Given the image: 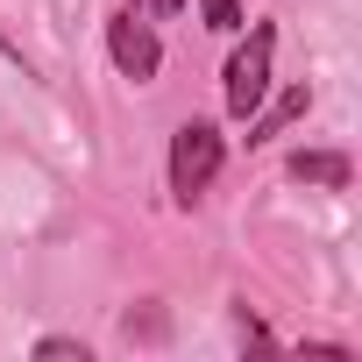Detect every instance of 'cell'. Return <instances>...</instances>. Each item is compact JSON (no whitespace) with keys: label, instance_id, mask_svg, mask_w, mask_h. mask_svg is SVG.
Segmentation results:
<instances>
[{"label":"cell","instance_id":"obj_4","mask_svg":"<svg viewBox=\"0 0 362 362\" xmlns=\"http://www.w3.org/2000/svg\"><path fill=\"white\" fill-rule=\"evenodd\" d=\"M291 177H298V185H348V156H334V149H298V156H291Z\"/></svg>","mask_w":362,"mask_h":362},{"label":"cell","instance_id":"obj_6","mask_svg":"<svg viewBox=\"0 0 362 362\" xmlns=\"http://www.w3.org/2000/svg\"><path fill=\"white\" fill-rule=\"evenodd\" d=\"M36 355H43V362H86V341H64V334H50V341H36Z\"/></svg>","mask_w":362,"mask_h":362},{"label":"cell","instance_id":"obj_2","mask_svg":"<svg viewBox=\"0 0 362 362\" xmlns=\"http://www.w3.org/2000/svg\"><path fill=\"white\" fill-rule=\"evenodd\" d=\"M214 170H221V128L185 121V128L170 135V192L177 199H199L214 185Z\"/></svg>","mask_w":362,"mask_h":362},{"label":"cell","instance_id":"obj_7","mask_svg":"<svg viewBox=\"0 0 362 362\" xmlns=\"http://www.w3.org/2000/svg\"><path fill=\"white\" fill-rule=\"evenodd\" d=\"M199 15H206V29H242V8H235V0H199Z\"/></svg>","mask_w":362,"mask_h":362},{"label":"cell","instance_id":"obj_3","mask_svg":"<svg viewBox=\"0 0 362 362\" xmlns=\"http://www.w3.org/2000/svg\"><path fill=\"white\" fill-rule=\"evenodd\" d=\"M107 50H114V64L142 86V78H156V64H163V43L149 36V22H135V15H114L107 22Z\"/></svg>","mask_w":362,"mask_h":362},{"label":"cell","instance_id":"obj_5","mask_svg":"<svg viewBox=\"0 0 362 362\" xmlns=\"http://www.w3.org/2000/svg\"><path fill=\"white\" fill-rule=\"evenodd\" d=\"M298 114H305V93H284V100H277L270 114L256 107V114H249V142H270V135H277L284 121H298Z\"/></svg>","mask_w":362,"mask_h":362},{"label":"cell","instance_id":"obj_8","mask_svg":"<svg viewBox=\"0 0 362 362\" xmlns=\"http://www.w3.org/2000/svg\"><path fill=\"white\" fill-rule=\"evenodd\" d=\"M149 8H156V15H177V8H185V0H149Z\"/></svg>","mask_w":362,"mask_h":362},{"label":"cell","instance_id":"obj_1","mask_svg":"<svg viewBox=\"0 0 362 362\" xmlns=\"http://www.w3.org/2000/svg\"><path fill=\"white\" fill-rule=\"evenodd\" d=\"M270 57H277V29L256 22L249 43L228 57V114H235V121H249V114L270 100Z\"/></svg>","mask_w":362,"mask_h":362}]
</instances>
